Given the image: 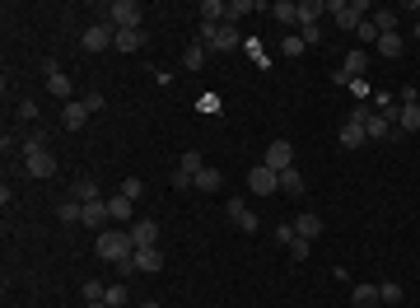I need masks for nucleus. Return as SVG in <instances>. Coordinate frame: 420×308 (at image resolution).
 <instances>
[{"instance_id":"1","label":"nucleus","mask_w":420,"mask_h":308,"mask_svg":"<svg viewBox=\"0 0 420 308\" xmlns=\"http://www.w3.org/2000/svg\"><path fill=\"white\" fill-rule=\"evenodd\" d=\"M19 150H24V173H29V178H52V173H56V159H52V150H47L42 131H29Z\"/></svg>"},{"instance_id":"2","label":"nucleus","mask_w":420,"mask_h":308,"mask_svg":"<svg viewBox=\"0 0 420 308\" xmlns=\"http://www.w3.org/2000/svg\"><path fill=\"white\" fill-rule=\"evenodd\" d=\"M327 15L336 19V29L341 33H355L359 24L373 15V5L369 0H327Z\"/></svg>"},{"instance_id":"3","label":"nucleus","mask_w":420,"mask_h":308,"mask_svg":"<svg viewBox=\"0 0 420 308\" xmlns=\"http://www.w3.org/2000/svg\"><path fill=\"white\" fill-rule=\"evenodd\" d=\"M93 252H98L103 262H126V257L136 252V243H131V229H103L98 238H93Z\"/></svg>"},{"instance_id":"4","label":"nucleus","mask_w":420,"mask_h":308,"mask_svg":"<svg viewBox=\"0 0 420 308\" xmlns=\"http://www.w3.org/2000/svg\"><path fill=\"white\" fill-rule=\"evenodd\" d=\"M201 43L210 52H233L243 47V38H238V24H201Z\"/></svg>"},{"instance_id":"5","label":"nucleus","mask_w":420,"mask_h":308,"mask_svg":"<svg viewBox=\"0 0 420 308\" xmlns=\"http://www.w3.org/2000/svg\"><path fill=\"white\" fill-rule=\"evenodd\" d=\"M108 24L112 29H145V5H136V0H112Z\"/></svg>"},{"instance_id":"6","label":"nucleus","mask_w":420,"mask_h":308,"mask_svg":"<svg viewBox=\"0 0 420 308\" xmlns=\"http://www.w3.org/2000/svg\"><path fill=\"white\" fill-rule=\"evenodd\" d=\"M248 192H252V197H276V192H280V173L266 169V164H257V169L248 173Z\"/></svg>"},{"instance_id":"7","label":"nucleus","mask_w":420,"mask_h":308,"mask_svg":"<svg viewBox=\"0 0 420 308\" xmlns=\"http://www.w3.org/2000/svg\"><path fill=\"white\" fill-rule=\"evenodd\" d=\"M364 70H369V52H364V47H355V52H345V66L336 70V84H350V79H364Z\"/></svg>"},{"instance_id":"8","label":"nucleus","mask_w":420,"mask_h":308,"mask_svg":"<svg viewBox=\"0 0 420 308\" xmlns=\"http://www.w3.org/2000/svg\"><path fill=\"white\" fill-rule=\"evenodd\" d=\"M112 38H117V29H112L108 19H103V24H89L79 43H84V52H108V47H112Z\"/></svg>"},{"instance_id":"9","label":"nucleus","mask_w":420,"mask_h":308,"mask_svg":"<svg viewBox=\"0 0 420 308\" xmlns=\"http://www.w3.org/2000/svg\"><path fill=\"white\" fill-rule=\"evenodd\" d=\"M266 169H276V173L295 169V145H290V140H271V145H266Z\"/></svg>"},{"instance_id":"10","label":"nucleus","mask_w":420,"mask_h":308,"mask_svg":"<svg viewBox=\"0 0 420 308\" xmlns=\"http://www.w3.org/2000/svg\"><path fill=\"white\" fill-rule=\"evenodd\" d=\"M229 220H233V224H238L243 233H257V215H252V206H248V201L229 197Z\"/></svg>"},{"instance_id":"11","label":"nucleus","mask_w":420,"mask_h":308,"mask_svg":"<svg viewBox=\"0 0 420 308\" xmlns=\"http://www.w3.org/2000/svg\"><path fill=\"white\" fill-rule=\"evenodd\" d=\"M84 122H89V108H84V98H70V103L61 108V126H65V131H79Z\"/></svg>"},{"instance_id":"12","label":"nucleus","mask_w":420,"mask_h":308,"mask_svg":"<svg viewBox=\"0 0 420 308\" xmlns=\"http://www.w3.org/2000/svg\"><path fill=\"white\" fill-rule=\"evenodd\" d=\"M131 243L136 247H159V224L155 220H136V224H131Z\"/></svg>"},{"instance_id":"13","label":"nucleus","mask_w":420,"mask_h":308,"mask_svg":"<svg viewBox=\"0 0 420 308\" xmlns=\"http://www.w3.org/2000/svg\"><path fill=\"white\" fill-rule=\"evenodd\" d=\"M131 262H136V271H164V252L159 247H136Z\"/></svg>"},{"instance_id":"14","label":"nucleus","mask_w":420,"mask_h":308,"mask_svg":"<svg viewBox=\"0 0 420 308\" xmlns=\"http://www.w3.org/2000/svg\"><path fill=\"white\" fill-rule=\"evenodd\" d=\"M112 47H117V52H140V47H145V29H117Z\"/></svg>"},{"instance_id":"15","label":"nucleus","mask_w":420,"mask_h":308,"mask_svg":"<svg viewBox=\"0 0 420 308\" xmlns=\"http://www.w3.org/2000/svg\"><path fill=\"white\" fill-rule=\"evenodd\" d=\"M397 131H402V136L420 131V103H402V108H397Z\"/></svg>"},{"instance_id":"16","label":"nucleus","mask_w":420,"mask_h":308,"mask_svg":"<svg viewBox=\"0 0 420 308\" xmlns=\"http://www.w3.org/2000/svg\"><path fill=\"white\" fill-rule=\"evenodd\" d=\"M70 89H75V84H70L65 70H47V93H52V98H65V103H70Z\"/></svg>"},{"instance_id":"17","label":"nucleus","mask_w":420,"mask_h":308,"mask_svg":"<svg viewBox=\"0 0 420 308\" xmlns=\"http://www.w3.org/2000/svg\"><path fill=\"white\" fill-rule=\"evenodd\" d=\"M219 183H224V173H219L215 164H205V169L192 178V187H196V192H219Z\"/></svg>"},{"instance_id":"18","label":"nucleus","mask_w":420,"mask_h":308,"mask_svg":"<svg viewBox=\"0 0 420 308\" xmlns=\"http://www.w3.org/2000/svg\"><path fill=\"white\" fill-rule=\"evenodd\" d=\"M108 201H89V206H84V224H89V229H98L103 233V224H108Z\"/></svg>"},{"instance_id":"19","label":"nucleus","mask_w":420,"mask_h":308,"mask_svg":"<svg viewBox=\"0 0 420 308\" xmlns=\"http://www.w3.org/2000/svg\"><path fill=\"white\" fill-rule=\"evenodd\" d=\"M271 19L285 24V29H295V24H299V5H295V0H276V5H271Z\"/></svg>"},{"instance_id":"20","label":"nucleus","mask_w":420,"mask_h":308,"mask_svg":"<svg viewBox=\"0 0 420 308\" xmlns=\"http://www.w3.org/2000/svg\"><path fill=\"white\" fill-rule=\"evenodd\" d=\"M378 52H383V56H388V61H397V56H402L406 52V43H402V33H378Z\"/></svg>"},{"instance_id":"21","label":"nucleus","mask_w":420,"mask_h":308,"mask_svg":"<svg viewBox=\"0 0 420 308\" xmlns=\"http://www.w3.org/2000/svg\"><path fill=\"white\" fill-rule=\"evenodd\" d=\"M108 215L117 220V224H136V220H131V197H122V192L108 197Z\"/></svg>"},{"instance_id":"22","label":"nucleus","mask_w":420,"mask_h":308,"mask_svg":"<svg viewBox=\"0 0 420 308\" xmlns=\"http://www.w3.org/2000/svg\"><path fill=\"white\" fill-rule=\"evenodd\" d=\"M295 233H299V238H309V243H313V238H318V233H322V220L313 215V210H304V215L295 220Z\"/></svg>"},{"instance_id":"23","label":"nucleus","mask_w":420,"mask_h":308,"mask_svg":"<svg viewBox=\"0 0 420 308\" xmlns=\"http://www.w3.org/2000/svg\"><path fill=\"white\" fill-rule=\"evenodd\" d=\"M350 308H378V285H355L350 290Z\"/></svg>"},{"instance_id":"24","label":"nucleus","mask_w":420,"mask_h":308,"mask_svg":"<svg viewBox=\"0 0 420 308\" xmlns=\"http://www.w3.org/2000/svg\"><path fill=\"white\" fill-rule=\"evenodd\" d=\"M56 220H61V224H84V206H79L75 197L61 201V206H56Z\"/></svg>"},{"instance_id":"25","label":"nucleus","mask_w":420,"mask_h":308,"mask_svg":"<svg viewBox=\"0 0 420 308\" xmlns=\"http://www.w3.org/2000/svg\"><path fill=\"white\" fill-rule=\"evenodd\" d=\"M364 140H369V136H364V126H359V122H350V117H345V126H341V145H345V150H359Z\"/></svg>"},{"instance_id":"26","label":"nucleus","mask_w":420,"mask_h":308,"mask_svg":"<svg viewBox=\"0 0 420 308\" xmlns=\"http://www.w3.org/2000/svg\"><path fill=\"white\" fill-rule=\"evenodd\" d=\"M196 10H201V24H224V10H229V5H224V0H201Z\"/></svg>"},{"instance_id":"27","label":"nucleus","mask_w":420,"mask_h":308,"mask_svg":"<svg viewBox=\"0 0 420 308\" xmlns=\"http://www.w3.org/2000/svg\"><path fill=\"white\" fill-rule=\"evenodd\" d=\"M205 56H210V47H205V43H192V47L182 52V66H187V70H201Z\"/></svg>"},{"instance_id":"28","label":"nucleus","mask_w":420,"mask_h":308,"mask_svg":"<svg viewBox=\"0 0 420 308\" xmlns=\"http://www.w3.org/2000/svg\"><path fill=\"white\" fill-rule=\"evenodd\" d=\"M252 10H262L257 0H229V10H224V24H238L243 15H252Z\"/></svg>"},{"instance_id":"29","label":"nucleus","mask_w":420,"mask_h":308,"mask_svg":"<svg viewBox=\"0 0 420 308\" xmlns=\"http://www.w3.org/2000/svg\"><path fill=\"white\" fill-rule=\"evenodd\" d=\"M70 197H75L79 206H89V201H103V197H98V183H93V178H79V183H75V192H70Z\"/></svg>"},{"instance_id":"30","label":"nucleus","mask_w":420,"mask_h":308,"mask_svg":"<svg viewBox=\"0 0 420 308\" xmlns=\"http://www.w3.org/2000/svg\"><path fill=\"white\" fill-rule=\"evenodd\" d=\"M322 15H327V0H304L299 5V24H318Z\"/></svg>"},{"instance_id":"31","label":"nucleus","mask_w":420,"mask_h":308,"mask_svg":"<svg viewBox=\"0 0 420 308\" xmlns=\"http://www.w3.org/2000/svg\"><path fill=\"white\" fill-rule=\"evenodd\" d=\"M178 169H182V173H187V178H196V173H201V169H205V159H201V154H196V150H187V154H182V159H178Z\"/></svg>"},{"instance_id":"32","label":"nucleus","mask_w":420,"mask_h":308,"mask_svg":"<svg viewBox=\"0 0 420 308\" xmlns=\"http://www.w3.org/2000/svg\"><path fill=\"white\" fill-rule=\"evenodd\" d=\"M280 192H290V197H299V192H304V178H299V169H285V173H280Z\"/></svg>"},{"instance_id":"33","label":"nucleus","mask_w":420,"mask_h":308,"mask_svg":"<svg viewBox=\"0 0 420 308\" xmlns=\"http://www.w3.org/2000/svg\"><path fill=\"white\" fill-rule=\"evenodd\" d=\"M378 304H402V285L397 280H383L378 285Z\"/></svg>"},{"instance_id":"34","label":"nucleus","mask_w":420,"mask_h":308,"mask_svg":"<svg viewBox=\"0 0 420 308\" xmlns=\"http://www.w3.org/2000/svg\"><path fill=\"white\" fill-rule=\"evenodd\" d=\"M373 24L378 33H397V10H373Z\"/></svg>"},{"instance_id":"35","label":"nucleus","mask_w":420,"mask_h":308,"mask_svg":"<svg viewBox=\"0 0 420 308\" xmlns=\"http://www.w3.org/2000/svg\"><path fill=\"white\" fill-rule=\"evenodd\" d=\"M103 304H108V308H126V285H122V280H117V285H108Z\"/></svg>"},{"instance_id":"36","label":"nucleus","mask_w":420,"mask_h":308,"mask_svg":"<svg viewBox=\"0 0 420 308\" xmlns=\"http://www.w3.org/2000/svg\"><path fill=\"white\" fill-rule=\"evenodd\" d=\"M355 38H359V43H378V24H373V15L355 29Z\"/></svg>"},{"instance_id":"37","label":"nucleus","mask_w":420,"mask_h":308,"mask_svg":"<svg viewBox=\"0 0 420 308\" xmlns=\"http://www.w3.org/2000/svg\"><path fill=\"white\" fill-rule=\"evenodd\" d=\"M304 47H309V43L295 33V38H285V43H280V52H285V56H304Z\"/></svg>"},{"instance_id":"38","label":"nucleus","mask_w":420,"mask_h":308,"mask_svg":"<svg viewBox=\"0 0 420 308\" xmlns=\"http://www.w3.org/2000/svg\"><path fill=\"white\" fill-rule=\"evenodd\" d=\"M299 38H304L309 47H318L322 43V29H318V24H299Z\"/></svg>"},{"instance_id":"39","label":"nucleus","mask_w":420,"mask_h":308,"mask_svg":"<svg viewBox=\"0 0 420 308\" xmlns=\"http://www.w3.org/2000/svg\"><path fill=\"white\" fill-rule=\"evenodd\" d=\"M309 252H313L309 238H295V243H290V257H295V262H309Z\"/></svg>"},{"instance_id":"40","label":"nucleus","mask_w":420,"mask_h":308,"mask_svg":"<svg viewBox=\"0 0 420 308\" xmlns=\"http://www.w3.org/2000/svg\"><path fill=\"white\" fill-rule=\"evenodd\" d=\"M271 238H276V243H285V247H290V243H295V238H299V233H295V224H276V233H271Z\"/></svg>"},{"instance_id":"41","label":"nucleus","mask_w":420,"mask_h":308,"mask_svg":"<svg viewBox=\"0 0 420 308\" xmlns=\"http://www.w3.org/2000/svg\"><path fill=\"white\" fill-rule=\"evenodd\" d=\"M19 122H38V103H33V98L19 103Z\"/></svg>"},{"instance_id":"42","label":"nucleus","mask_w":420,"mask_h":308,"mask_svg":"<svg viewBox=\"0 0 420 308\" xmlns=\"http://www.w3.org/2000/svg\"><path fill=\"white\" fill-rule=\"evenodd\" d=\"M140 192H145V183H140V178H126V183H122V197H131V201H136Z\"/></svg>"},{"instance_id":"43","label":"nucleus","mask_w":420,"mask_h":308,"mask_svg":"<svg viewBox=\"0 0 420 308\" xmlns=\"http://www.w3.org/2000/svg\"><path fill=\"white\" fill-rule=\"evenodd\" d=\"M103 103H108V98H103V93H98V89H89V93H84V108H89V112H98V108H103Z\"/></svg>"},{"instance_id":"44","label":"nucleus","mask_w":420,"mask_h":308,"mask_svg":"<svg viewBox=\"0 0 420 308\" xmlns=\"http://www.w3.org/2000/svg\"><path fill=\"white\" fill-rule=\"evenodd\" d=\"M345 89L355 93V98H369V79H350V84H345Z\"/></svg>"},{"instance_id":"45","label":"nucleus","mask_w":420,"mask_h":308,"mask_svg":"<svg viewBox=\"0 0 420 308\" xmlns=\"http://www.w3.org/2000/svg\"><path fill=\"white\" fill-rule=\"evenodd\" d=\"M169 183H173V187H178V192H187V187H192V178H187V173H182V169H173V178H169Z\"/></svg>"},{"instance_id":"46","label":"nucleus","mask_w":420,"mask_h":308,"mask_svg":"<svg viewBox=\"0 0 420 308\" xmlns=\"http://www.w3.org/2000/svg\"><path fill=\"white\" fill-rule=\"evenodd\" d=\"M84 308H108V304H84Z\"/></svg>"},{"instance_id":"47","label":"nucleus","mask_w":420,"mask_h":308,"mask_svg":"<svg viewBox=\"0 0 420 308\" xmlns=\"http://www.w3.org/2000/svg\"><path fill=\"white\" fill-rule=\"evenodd\" d=\"M416 38H420V15H416Z\"/></svg>"},{"instance_id":"48","label":"nucleus","mask_w":420,"mask_h":308,"mask_svg":"<svg viewBox=\"0 0 420 308\" xmlns=\"http://www.w3.org/2000/svg\"><path fill=\"white\" fill-rule=\"evenodd\" d=\"M140 308H159V304H140Z\"/></svg>"}]
</instances>
